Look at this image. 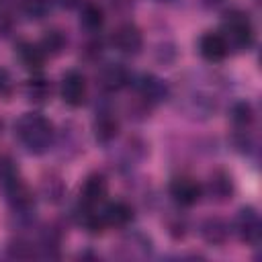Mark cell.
Here are the masks:
<instances>
[{"instance_id":"obj_11","label":"cell","mask_w":262,"mask_h":262,"mask_svg":"<svg viewBox=\"0 0 262 262\" xmlns=\"http://www.w3.org/2000/svg\"><path fill=\"white\" fill-rule=\"evenodd\" d=\"M98 82L104 90H121L129 82V72L121 63H108L100 70Z\"/></svg>"},{"instance_id":"obj_22","label":"cell","mask_w":262,"mask_h":262,"mask_svg":"<svg viewBox=\"0 0 262 262\" xmlns=\"http://www.w3.org/2000/svg\"><path fill=\"white\" fill-rule=\"evenodd\" d=\"M57 2H59L63 8H74V6H76L80 0H57Z\"/></svg>"},{"instance_id":"obj_3","label":"cell","mask_w":262,"mask_h":262,"mask_svg":"<svg viewBox=\"0 0 262 262\" xmlns=\"http://www.w3.org/2000/svg\"><path fill=\"white\" fill-rule=\"evenodd\" d=\"M113 45L117 51L125 53V55H135L139 53L141 45H143V37H141V31L131 25V23H125V25H119L115 31H113V37H111Z\"/></svg>"},{"instance_id":"obj_1","label":"cell","mask_w":262,"mask_h":262,"mask_svg":"<svg viewBox=\"0 0 262 262\" xmlns=\"http://www.w3.org/2000/svg\"><path fill=\"white\" fill-rule=\"evenodd\" d=\"M18 141L31 154H43L51 145L53 125L39 113H25L14 125Z\"/></svg>"},{"instance_id":"obj_18","label":"cell","mask_w":262,"mask_h":262,"mask_svg":"<svg viewBox=\"0 0 262 262\" xmlns=\"http://www.w3.org/2000/svg\"><path fill=\"white\" fill-rule=\"evenodd\" d=\"M229 192H231V180L221 172L215 174L211 178V194L217 196V199H225Z\"/></svg>"},{"instance_id":"obj_4","label":"cell","mask_w":262,"mask_h":262,"mask_svg":"<svg viewBox=\"0 0 262 262\" xmlns=\"http://www.w3.org/2000/svg\"><path fill=\"white\" fill-rule=\"evenodd\" d=\"M201 194H203L201 184L190 176H176L170 182V196L182 207H192L201 199Z\"/></svg>"},{"instance_id":"obj_6","label":"cell","mask_w":262,"mask_h":262,"mask_svg":"<svg viewBox=\"0 0 262 262\" xmlns=\"http://www.w3.org/2000/svg\"><path fill=\"white\" fill-rule=\"evenodd\" d=\"M235 229L242 237V242L250 244V246H258L260 242V233H262V225H260V217L258 213L248 207V209H242L237 219H235Z\"/></svg>"},{"instance_id":"obj_8","label":"cell","mask_w":262,"mask_h":262,"mask_svg":"<svg viewBox=\"0 0 262 262\" xmlns=\"http://www.w3.org/2000/svg\"><path fill=\"white\" fill-rule=\"evenodd\" d=\"M199 51L207 61H221L229 53V45L221 33L209 31L199 39Z\"/></svg>"},{"instance_id":"obj_20","label":"cell","mask_w":262,"mask_h":262,"mask_svg":"<svg viewBox=\"0 0 262 262\" xmlns=\"http://www.w3.org/2000/svg\"><path fill=\"white\" fill-rule=\"evenodd\" d=\"M14 180H18V172L14 168V164L8 158H0V184L6 188L10 186Z\"/></svg>"},{"instance_id":"obj_12","label":"cell","mask_w":262,"mask_h":262,"mask_svg":"<svg viewBox=\"0 0 262 262\" xmlns=\"http://www.w3.org/2000/svg\"><path fill=\"white\" fill-rule=\"evenodd\" d=\"M18 59L29 72H39L45 59V53L35 43H20L18 45Z\"/></svg>"},{"instance_id":"obj_19","label":"cell","mask_w":262,"mask_h":262,"mask_svg":"<svg viewBox=\"0 0 262 262\" xmlns=\"http://www.w3.org/2000/svg\"><path fill=\"white\" fill-rule=\"evenodd\" d=\"M231 119H233L235 125L246 127L248 123H252V106H250L248 102H237V104H233V108H231Z\"/></svg>"},{"instance_id":"obj_14","label":"cell","mask_w":262,"mask_h":262,"mask_svg":"<svg viewBox=\"0 0 262 262\" xmlns=\"http://www.w3.org/2000/svg\"><path fill=\"white\" fill-rule=\"evenodd\" d=\"M25 92L29 96V100L33 102H45L51 94V86L43 76H33L31 80H27L25 84Z\"/></svg>"},{"instance_id":"obj_17","label":"cell","mask_w":262,"mask_h":262,"mask_svg":"<svg viewBox=\"0 0 262 262\" xmlns=\"http://www.w3.org/2000/svg\"><path fill=\"white\" fill-rule=\"evenodd\" d=\"M63 45H66V39H63V35L59 31H49L41 39V43H39V47L43 49V53H49V55H57L63 49Z\"/></svg>"},{"instance_id":"obj_10","label":"cell","mask_w":262,"mask_h":262,"mask_svg":"<svg viewBox=\"0 0 262 262\" xmlns=\"http://www.w3.org/2000/svg\"><path fill=\"white\" fill-rule=\"evenodd\" d=\"M100 217L104 221V225H111V227H123L127 225L131 219H133V211L127 203L123 201H115V203H108L102 211H100Z\"/></svg>"},{"instance_id":"obj_16","label":"cell","mask_w":262,"mask_h":262,"mask_svg":"<svg viewBox=\"0 0 262 262\" xmlns=\"http://www.w3.org/2000/svg\"><path fill=\"white\" fill-rule=\"evenodd\" d=\"M23 12L33 18V20H41L47 16V12L51 10V0H23L20 4Z\"/></svg>"},{"instance_id":"obj_2","label":"cell","mask_w":262,"mask_h":262,"mask_svg":"<svg viewBox=\"0 0 262 262\" xmlns=\"http://www.w3.org/2000/svg\"><path fill=\"white\" fill-rule=\"evenodd\" d=\"M221 35L225 37L229 47L248 49L254 43V27L244 12H229L223 18Z\"/></svg>"},{"instance_id":"obj_21","label":"cell","mask_w":262,"mask_h":262,"mask_svg":"<svg viewBox=\"0 0 262 262\" xmlns=\"http://www.w3.org/2000/svg\"><path fill=\"white\" fill-rule=\"evenodd\" d=\"M6 90H8V76H6V72L0 70V94H4Z\"/></svg>"},{"instance_id":"obj_15","label":"cell","mask_w":262,"mask_h":262,"mask_svg":"<svg viewBox=\"0 0 262 262\" xmlns=\"http://www.w3.org/2000/svg\"><path fill=\"white\" fill-rule=\"evenodd\" d=\"M119 131V123L115 117H111L108 113H102L96 121H94V133L98 141H111Z\"/></svg>"},{"instance_id":"obj_7","label":"cell","mask_w":262,"mask_h":262,"mask_svg":"<svg viewBox=\"0 0 262 262\" xmlns=\"http://www.w3.org/2000/svg\"><path fill=\"white\" fill-rule=\"evenodd\" d=\"M106 196V180L102 174H90L82 188H80V201L86 209H94L96 205H100Z\"/></svg>"},{"instance_id":"obj_9","label":"cell","mask_w":262,"mask_h":262,"mask_svg":"<svg viewBox=\"0 0 262 262\" xmlns=\"http://www.w3.org/2000/svg\"><path fill=\"white\" fill-rule=\"evenodd\" d=\"M137 90H139L141 98H143L145 102H151V104L162 102V100L168 96L166 84H164L160 78L151 76V74H143V76L137 80Z\"/></svg>"},{"instance_id":"obj_5","label":"cell","mask_w":262,"mask_h":262,"mask_svg":"<svg viewBox=\"0 0 262 262\" xmlns=\"http://www.w3.org/2000/svg\"><path fill=\"white\" fill-rule=\"evenodd\" d=\"M59 92H61V98H63L66 104L80 106L86 100V78L76 70L63 74Z\"/></svg>"},{"instance_id":"obj_13","label":"cell","mask_w":262,"mask_h":262,"mask_svg":"<svg viewBox=\"0 0 262 262\" xmlns=\"http://www.w3.org/2000/svg\"><path fill=\"white\" fill-rule=\"evenodd\" d=\"M104 23V12L98 4L94 2H88L82 6V12H80V25L86 29V31H98Z\"/></svg>"}]
</instances>
